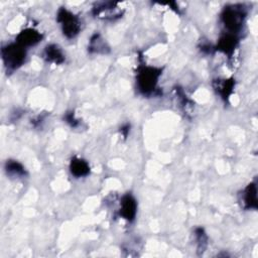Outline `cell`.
<instances>
[{
  "instance_id": "5",
  "label": "cell",
  "mask_w": 258,
  "mask_h": 258,
  "mask_svg": "<svg viewBox=\"0 0 258 258\" xmlns=\"http://www.w3.org/2000/svg\"><path fill=\"white\" fill-rule=\"evenodd\" d=\"M136 214H137V202L135 198L130 194L124 195L120 201V210H119L120 217L125 219L128 222H133L136 217Z\"/></svg>"
},
{
  "instance_id": "12",
  "label": "cell",
  "mask_w": 258,
  "mask_h": 258,
  "mask_svg": "<svg viewBox=\"0 0 258 258\" xmlns=\"http://www.w3.org/2000/svg\"><path fill=\"white\" fill-rule=\"evenodd\" d=\"M70 171L76 177H84L90 173V165L86 160L74 157L70 163Z\"/></svg>"
},
{
  "instance_id": "3",
  "label": "cell",
  "mask_w": 258,
  "mask_h": 258,
  "mask_svg": "<svg viewBox=\"0 0 258 258\" xmlns=\"http://www.w3.org/2000/svg\"><path fill=\"white\" fill-rule=\"evenodd\" d=\"M56 20L60 24L63 35L68 38H74L81 30L80 18L66 8H59L56 14Z\"/></svg>"
},
{
  "instance_id": "16",
  "label": "cell",
  "mask_w": 258,
  "mask_h": 258,
  "mask_svg": "<svg viewBox=\"0 0 258 258\" xmlns=\"http://www.w3.org/2000/svg\"><path fill=\"white\" fill-rule=\"evenodd\" d=\"M64 120L72 128H76L80 125V121L76 118L74 112H68L64 116Z\"/></svg>"
},
{
  "instance_id": "2",
  "label": "cell",
  "mask_w": 258,
  "mask_h": 258,
  "mask_svg": "<svg viewBox=\"0 0 258 258\" xmlns=\"http://www.w3.org/2000/svg\"><path fill=\"white\" fill-rule=\"evenodd\" d=\"M1 54L5 67L10 71H14L25 62L26 49L19 43L13 42L3 46Z\"/></svg>"
},
{
  "instance_id": "7",
  "label": "cell",
  "mask_w": 258,
  "mask_h": 258,
  "mask_svg": "<svg viewBox=\"0 0 258 258\" xmlns=\"http://www.w3.org/2000/svg\"><path fill=\"white\" fill-rule=\"evenodd\" d=\"M42 37L43 36L39 31L33 28H25L17 34L16 42L26 48L28 46H33L40 42Z\"/></svg>"
},
{
  "instance_id": "17",
  "label": "cell",
  "mask_w": 258,
  "mask_h": 258,
  "mask_svg": "<svg viewBox=\"0 0 258 258\" xmlns=\"http://www.w3.org/2000/svg\"><path fill=\"white\" fill-rule=\"evenodd\" d=\"M129 128H130V126L128 125V124H126V125H124V126H122L121 127V133L123 134V136L126 138V136L128 135V133H129Z\"/></svg>"
},
{
  "instance_id": "8",
  "label": "cell",
  "mask_w": 258,
  "mask_h": 258,
  "mask_svg": "<svg viewBox=\"0 0 258 258\" xmlns=\"http://www.w3.org/2000/svg\"><path fill=\"white\" fill-rule=\"evenodd\" d=\"M237 43H238V38L234 34L226 33L220 37L218 44L216 46V49L222 51L223 53L231 57V55L234 52V49L237 46Z\"/></svg>"
},
{
  "instance_id": "6",
  "label": "cell",
  "mask_w": 258,
  "mask_h": 258,
  "mask_svg": "<svg viewBox=\"0 0 258 258\" xmlns=\"http://www.w3.org/2000/svg\"><path fill=\"white\" fill-rule=\"evenodd\" d=\"M122 13L123 12L121 11L120 8H118L117 4L112 2L101 3L93 9V14L96 17H100L103 19H110V20L120 18L122 16Z\"/></svg>"
},
{
  "instance_id": "10",
  "label": "cell",
  "mask_w": 258,
  "mask_h": 258,
  "mask_svg": "<svg viewBox=\"0 0 258 258\" xmlns=\"http://www.w3.org/2000/svg\"><path fill=\"white\" fill-rule=\"evenodd\" d=\"M243 205L247 210L257 209V186L255 182H250L243 191Z\"/></svg>"
},
{
  "instance_id": "13",
  "label": "cell",
  "mask_w": 258,
  "mask_h": 258,
  "mask_svg": "<svg viewBox=\"0 0 258 258\" xmlns=\"http://www.w3.org/2000/svg\"><path fill=\"white\" fill-rule=\"evenodd\" d=\"M5 171H6L7 175H9L10 177H14V178L24 177L27 174L24 166L20 162H18L17 160H14V159H8L5 162Z\"/></svg>"
},
{
  "instance_id": "4",
  "label": "cell",
  "mask_w": 258,
  "mask_h": 258,
  "mask_svg": "<svg viewBox=\"0 0 258 258\" xmlns=\"http://www.w3.org/2000/svg\"><path fill=\"white\" fill-rule=\"evenodd\" d=\"M246 12L242 5H231L224 8L221 19L224 26L231 32L238 31L242 27Z\"/></svg>"
},
{
  "instance_id": "11",
  "label": "cell",
  "mask_w": 258,
  "mask_h": 258,
  "mask_svg": "<svg viewBox=\"0 0 258 258\" xmlns=\"http://www.w3.org/2000/svg\"><path fill=\"white\" fill-rule=\"evenodd\" d=\"M213 86L216 92L221 96L224 101H227L235 87V81L233 79L229 80H216L213 82Z\"/></svg>"
},
{
  "instance_id": "9",
  "label": "cell",
  "mask_w": 258,
  "mask_h": 258,
  "mask_svg": "<svg viewBox=\"0 0 258 258\" xmlns=\"http://www.w3.org/2000/svg\"><path fill=\"white\" fill-rule=\"evenodd\" d=\"M43 57L46 61H49L55 64H60L66 59L64 53L62 52L61 48L54 43H51L45 46L43 50Z\"/></svg>"
},
{
  "instance_id": "1",
  "label": "cell",
  "mask_w": 258,
  "mask_h": 258,
  "mask_svg": "<svg viewBox=\"0 0 258 258\" xmlns=\"http://www.w3.org/2000/svg\"><path fill=\"white\" fill-rule=\"evenodd\" d=\"M162 70L146 64L139 66L136 76V83L139 92L144 96H150L157 90L158 79L161 76Z\"/></svg>"
},
{
  "instance_id": "14",
  "label": "cell",
  "mask_w": 258,
  "mask_h": 258,
  "mask_svg": "<svg viewBox=\"0 0 258 258\" xmlns=\"http://www.w3.org/2000/svg\"><path fill=\"white\" fill-rule=\"evenodd\" d=\"M88 49L90 52L106 53L107 50H109V47L106 44L105 40L102 38V36L99 33H95L90 39Z\"/></svg>"
},
{
  "instance_id": "15",
  "label": "cell",
  "mask_w": 258,
  "mask_h": 258,
  "mask_svg": "<svg viewBox=\"0 0 258 258\" xmlns=\"http://www.w3.org/2000/svg\"><path fill=\"white\" fill-rule=\"evenodd\" d=\"M195 236H196V241H197V245H198V251L200 253H203L208 245V237H207L204 229L197 228L195 230Z\"/></svg>"
}]
</instances>
